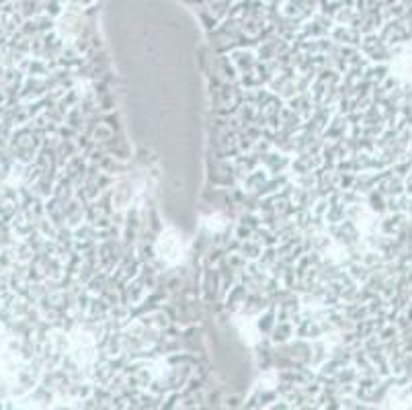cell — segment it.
Returning a JSON list of instances; mask_svg holds the SVG:
<instances>
[{"instance_id":"1","label":"cell","mask_w":412,"mask_h":410,"mask_svg":"<svg viewBox=\"0 0 412 410\" xmlns=\"http://www.w3.org/2000/svg\"><path fill=\"white\" fill-rule=\"evenodd\" d=\"M158 252H160V257L167 263H171V265L178 263L180 257H182V252H185L180 236L175 230H167L165 234L160 236V240H158Z\"/></svg>"}]
</instances>
